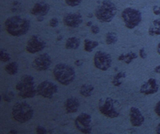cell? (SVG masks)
<instances>
[{
  "label": "cell",
  "mask_w": 160,
  "mask_h": 134,
  "mask_svg": "<svg viewBox=\"0 0 160 134\" xmlns=\"http://www.w3.org/2000/svg\"><path fill=\"white\" fill-rule=\"evenodd\" d=\"M118 60L119 61H124L125 60V54H121L119 56H118Z\"/></svg>",
  "instance_id": "obj_39"
},
{
  "label": "cell",
  "mask_w": 160,
  "mask_h": 134,
  "mask_svg": "<svg viewBox=\"0 0 160 134\" xmlns=\"http://www.w3.org/2000/svg\"><path fill=\"white\" fill-rule=\"evenodd\" d=\"M75 126L82 133L91 134L92 132V116L87 113H81L75 119Z\"/></svg>",
  "instance_id": "obj_8"
},
{
  "label": "cell",
  "mask_w": 160,
  "mask_h": 134,
  "mask_svg": "<svg viewBox=\"0 0 160 134\" xmlns=\"http://www.w3.org/2000/svg\"><path fill=\"white\" fill-rule=\"evenodd\" d=\"M64 107L67 114L77 113L80 107V101L76 97H70L64 102Z\"/></svg>",
  "instance_id": "obj_17"
},
{
  "label": "cell",
  "mask_w": 160,
  "mask_h": 134,
  "mask_svg": "<svg viewBox=\"0 0 160 134\" xmlns=\"http://www.w3.org/2000/svg\"><path fill=\"white\" fill-rule=\"evenodd\" d=\"M157 52L158 53V55H160V42L158 44V46H157Z\"/></svg>",
  "instance_id": "obj_40"
},
{
  "label": "cell",
  "mask_w": 160,
  "mask_h": 134,
  "mask_svg": "<svg viewBox=\"0 0 160 134\" xmlns=\"http://www.w3.org/2000/svg\"><path fill=\"white\" fill-rule=\"evenodd\" d=\"M86 25H87V26H92V23L91 22H89V23H87V24H86Z\"/></svg>",
  "instance_id": "obj_43"
},
{
  "label": "cell",
  "mask_w": 160,
  "mask_h": 134,
  "mask_svg": "<svg viewBox=\"0 0 160 134\" xmlns=\"http://www.w3.org/2000/svg\"><path fill=\"white\" fill-rule=\"evenodd\" d=\"M105 134H113V133H105Z\"/></svg>",
  "instance_id": "obj_44"
},
{
  "label": "cell",
  "mask_w": 160,
  "mask_h": 134,
  "mask_svg": "<svg viewBox=\"0 0 160 134\" xmlns=\"http://www.w3.org/2000/svg\"><path fill=\"white\" fill-rule=\"evenodd\" d=\"M43 19H44V16H37V20H38V22H42Z\"/></svg>",
  "instance_id": "obj_42"
},
{
  "label": "cell",
  "mask_w": 160,
  "mask_h": 134,
  "mask_svg": "<svg viewBox=\"0 0 160 134\" xmlns=\"http://www.w3.org/2000/svg\"><path fill=\"white\" fill-rule=\"evenodd\" d=\"M153 24H160V19H157L153 21Z\"/></svg>",
  "instance_id": "obj_41"
},
{
  "label": "cell",
  "mask_w": 160,
  "mask_h": 134,
  "mask_svg": "<svg viewBox=\"0 0 160 134\" xmlns=\"http://www.w3.org/2000/svg\"><path fill=\"white\" fill-rule=\"evenodd\" d=\"M154 110L155 113H156L158 116H160V100L158 102H157V104H156V105H155L154 107Z\"/></svg>",
  "instance_id": "obj_32"
},
{
  "label": "cell",
  "mask_w": 160,
  "mask_h": 134,
  "mask_svg": "<svg viewBox=\"0 0 160 134\" xmlns=\"http://www.w3.org/2000/svg\"><path fill=\"white\" fill-rule=\"evenodd\" d=\"M154 72L156 73H160V64L159 65H158V66H156L154 69Z\"/></svg>",
  "instance_id": "obj_36"
},
{
  "label": "cell",
  "mask_w": 160,
  "mask_h": 134,
  "mask_svg": "<svg viewBox=\"0 0 160 134\" xmlns=\"http://www.w3.org/2000/svg\"><path fill=\"white\" fill-rule=\"evenodd\" d=\"M98 108L102 115L108 118H117L121 113V104L112 98L100 99Z\"/></svg>",
  "instance_id": "obj_5"
},
{
  "label": "cell",
  "mask_w": 160,
  "mask_h": 134,
  "mask_svg": "<svg viewBox=\"0 0 160 134\" xmlns=\"http://www.w3.org/2000/svg\"><path fill=\"white\" fill-rule=\"evenodd\" d=\"M53 76L59 83L68 86L75 81L76 72L73 66L65 63H60L53 68Z\"/></svg>",
  "instance_id": "obj_2"
},
{
  "label": "cell",
  "mask_w": 160,
  "mask_h": 134,
  "mask_svg": "<svg viewBox=\"0 0 160 134\" xmlns=\"http://www.w3.org/2000/svg\"><path fill=\"white\" fill-rule=\"evenodd\" d=\"M105 40H106V43L108 45H114L118 41V35L113 31H109L106 34Z\"/></svg>",
  "instance_id": "obj_23"
},
{
  "label": "cell",
  "mask_w": 160,
  "mask_h": 134,
  "mask_svg": "<svg viewBox=\"0 0 160 134\" xmlns=\"http://www.w3.org/2000/svg\"><path fill=\"white\" fill-rule=\"evenodd\" d=\"M83 1L84 0H64L66 5H68L69 6H71V7L79 6L80 4H82Z\"/></svg>",
  "instance_id": "obj_28"
},
{
  "label": "cell",
  "mask_w": 160,
  "mask_h": 134,
  "mask_svg": "<svg viewBox=\"0 0 160 134\" xmlns=\"http://www.w3.org/2000/svg\"><path fill=\"white\" fill-rule=\"evenodd\" d=\"M0 60L3 63H7L11 60V56L8 54L5 48H1L0 49Z\"/></svg>",
  "instance_id": "obj_25"
},
{
  "label": "cell",
  "mask_w": 160,
  "mask_h": 134,
  "mask_svg": "<svg viewBox=\"0 0 160 134\" xmlns=\"http://www.w3.org/2000/svg\"><path fill=\"white\" fill-rule=\"evenodd\" d=\"M139 55H140V56L142 57V59H145L147 57V53L145 51V48H141L140 49V52H139Z\"/></svg>",
  "instance_id": "obj_33"
},
{
  "label": "cell",
  "mask_w": 160,
  "mask_h": 134,
  "mask_svg": "<svg viewBox=\"0 0 160 134\" xmlns=\"http://www.w3.org/2000/svg\"><path fill=\"white\" fill-rule=\"evenodd\" d=\"M75 64H76L77 66H81V65L83 64V60H77V61L75 62Z\"/></svg>",
  "instance_id": "obj_35"
},
{
  "label": "cell",
  "mask_w": 160,
  "mask_h": 134,
  "mask_svg": "<svg viewBox=\"0 0 160 134\" xmlns=\"http://www.w3.org/2000/svg\"><path fill=\"white\" fill-rule=\"evenodd\" d=\"M156 133L160 134V122L157 125V127H156Z\"/></svg>",
  "instance_id": "obj_37"
},
{
  "label": "cell",
  "mask_w": 160,
  "mask_h": 134,
  "mask_svg": "<svg viewBox=\"0 0 160 134\" xmlns=\"http://www.w3.org/2000/svg\"><path fill=\"white\" fill-rule=\"evenodd\" d=\"M118 13V7L110 0H103L96 7L94 15L101 23H110Z\"/></svg>",
  "instance_id": "obj_3"
},
{
  "label": "cell",
  "mask_w": 160,
  "mask_h": 134,
  "mask_svg": "<svg viewBox=\"0 0 160 134\" xmlns=\"http://www.w3.org/2000/svg\"><path fill=\"white\" fill-rule=\"evenodd\" d=\"M159 89V84L154 78H149L141 86L140 92L144 95H153L156 94Z\"/></svg>",
  "instance_id": "obj_14"
},
{
  "label": "cell",
  "mask_w": 160,
  "mask_h": 134,
  "mask_svg": "<svg viewBox=\"0 0 160 134\" xmlns=\"http://www.w3.org/2000/svg\"><path fill=\"white\" fill-rule=\"evenodd\" d=\"M7 134H18V131L16 130H13V129H12V130H10Z\"/></svg>",
  "instance_id": "obj_38"
},
{
  "label": "cell",
  "mask_w": 160,
  "mask_h": 134,
  "mask_svg": "<svg viewBox=\"0 0 160 134\" xmlns=\"http://www.w3.org/2000/svg\"><path fill=\"white\" fill-rule=\"evenodd\" d=\"M126 77V72L124 71L118 72L117 74H115L112 79V84L115 87H120L123 83V80Z\"/></svg>",
  "instance_id": "obj_20"
},
{
  "label": "cell",
  "mask_w": 160,
  "mask_h": 134,
  "mask_svg": "<svg viewBox=\"0 0 160 134\" xmlns=\"http://www.w3.org/2000/svg\"><path fill=\"white\" fill-rule=\"evenodd\" d=\"M98 46H99L98 41L92 40H89V39H86L85 41H84V47H85V50L86 52H92Z\"/></svg>",
  "instance_id": "obj_22"
},
{
  "label": "cell",
  "mask_w": 160,
  "mask_h": 134,
  "mask_svg": "<svg viewBox=\"0 0 160 134\" xmlns=\"http://www.w3.org/2000/svg\"><path fill=\"white\" fill-rule=\"evenodd\" d=\"M58 92V86L53 82L44 81L37 86V94L45 99H52Z\"/></svg>",
  "instance_id": "obj_10"
},
{
  "label": "cell",
  "mask_w": 160,
  "mask_h": 134,
  "mask_svg": "<svg viewBox=\"0 0 160 134\" xmlns=\"http://www.w3.org/2000/svg\"><path fill=\"white\" fill-rule=\"evenodd\" d=\"M144 121L145 118L141 110L138 107L132 106L130 109V122L132 125L133 127H140L144 123Z\"/></svg>",
  "instance_id": "obj_15"
},
{
  "label": "cell",
  "mask_w": 160,
  "mask_h": 134,
  "mask_svg": "<svg viewBox=\"0 0 160 134\" xmlns=\"http://www.w3.org/2000/svg\"><path fill=\"white\" fill-rule=\"evenodd\" d=\"M49 25L51 27H52V28L57 27L58 25H59V20H58L57 18H52L51 20H50V22H49Z\"/></svg>",
  "instance_id": "obj_30"
},
{
  "label": "cell",
  "mask_w": 160,
  "mask_h": 134,
  "mask_svg": "<svg viewBox=\"0 0 160 134\" xmlns=\"http://www.w3.org/2000/svg\"><path fill=\"white\" fill-rule=\"evenodd\" d=\"M12 118L18 122L24 123L30 121L34 115V110L32 106L25 101L15 103L12 109Z\"/></svg>",
  "instance_id": "obj_6"
},
{
  "label": "cell",
  "mask_w": 160,
  "mask_h": 134,
  "mask_svg": "<svg viewBox=\"0 0 160 134\" xmlns=\"http://www.w3.org/2000/svg\"><path fill=\"white\" fill-rule=\"evenodd\" d=\"M136 58H137V54H136V53H127V54H125V60H124V62H125L126 64H131L132 62Z\"/></svg>",
  "instance_id": "obj_26"
},
{
  "label": "cell",
  "mask_w": 160,
  "mask_h": 134,
  "mask_svg": "<svg viewBox=\"0 0 160 134\" xmlns=\"http://www.w3.org/2000/svg\"><path fill=\"white\" fill-rule=\"evenodd\" d=\"M36 132H37V134H46L47 133V130H46V128H45L44 126L38 125V126L36 128Z\"/></svg>",
  "instance_id": "obj_29"
},
{
  "label": "cell",
  "mask_w": 160,
  "mask_h": 134,
  "mask_svg": "<svg viewBox=\"0 0 160 134\" xmlns=\"http://www.w3.org/2000/svg\"><path fill=\"white\" fill-rule=\"evenodd\" d=\"M46 47V41L43 40L38 35H32L27 42L26 50L30 54H37L44 50Z\"/></svg>",
  "instance_id": "obj_11"
},
{
  "label": "cell",
  "mask_w": 160,
  "mask_h": 134,
  "mask_svg": "<svg viewBox=\"0 0 160 134\" xmlns=\"http://www.w3.org/2000/svg\"><path fill=\"white\" fill-rule=\"evenodd\" d=\"M82 23L83 17L79 13H69L63 17V24L69 28H77Z\"/></svg>",
  "instance_id": "obj_13"
},
{
  "label": "cell",
  "mask_w": 160,
  "mask_h": 134,
  "mask_svg": "<svg viewBox=\"0 0 160 134\" xmlns=\"http://www.w3.org/2000/svg\"><path fill=\"white\" fill-rule=\"evenodd\" d=\"M13 98H14V94L12 91H6L3 93V95H1V99H3V100L6 102H11Z\"/></svg>",
  "instance_id": "obj_27"
},
{
  "label": "cell",
  "mask_w": 160,
  "mask_h": 134,
  "mask_svg": "<svg viewBox=\"0 0 160 134\" xmlns=\"http://www.w3.org/2000/svg\"><path fill=\"white\" fill-rule=\"evenodd\" d=\"M80 44H81L80 39L77 37H70L66 40L65 47L67 49H78L80 47Z\"/></svg>",
  "instance_id": "obj_18"
},
{
  "label": "cell",
  "mask_w": 160,
  "mask_h": 134,
  "mask_svg": "<svg viewBox=\"0 0 160 134\" xmlns=\"http://www.w3.org/2000/svg\"><path fill=\"white\" fill-rule=\"evenodd\" d=\"M50 11V6L46 2H38L36 3L32 9L30 10V13L35 16H46Z\"/></svg>",
  "instance_id": "obj_16"
},
{
  "label": "cell",
  "mask_w": 160,
  "mask_h": 134,
  "mask_svg": "<svg viewBox=\"0 0 160 134\" xmlns=\"http://www.w3.org/2000/svg\"><path fill=\"white\" fill-rule=\"evenodd\" d=\"M19 97L22 99H32L37 94V87L35 85L34 78L31 75H23L20 82L15 86Z\"/></svg>",
  "instance_id": "obj_4"
},
{
  "label": "cell",
  "mask_w": 160,
  "mask_h": 134,
  "mask_svg": "<svg viewBox=\"0 0 160 134\" xmlns=\"http://www.w3.org/2000/svg\"><path fill=\"white\" fill-rule=\"evenodd\" d=\"M5 71L9 75H16L19 71V64L16 62H11L5 66Z\"/></svg>",
  "instance_id": "obj_21"
},
{
  "label": "cell",
  "mask_w": 160,
  "mask_h": 134,
  "mask_svg": "<svg viewBox=\"0 0 160 134\" xmlns=\"http://www.w3.org/2000/svg\"><path fill=\"white\" fill-rule=\"evenodd\" d=\"M124 24L127 29H132L137 27L142 20V15L141 11L133 7H126L121 13Z\"/></svg>",
  "instance_id": "obj_7"
},
{
  "label": "cell",
  "mask_w": 160,
  "mask_h": 134,
  "mask_svg": "<svg viewBox=\"0 0 160 134\" xmlns=\"http://www.w3.org/2000/svg\"><path fill=\"white\" fill-rule=\"evenodd\" d=\"M152 11L154 13V14L156 15H160V6H154L152 8Z\"/></svg>",
  "instance_id": "obj_34"
},
{
  "label": "cell",
  "mask_w": 160,
  "mask_h": 134,
  "mask_svg": "<svg viewBox=\"0 0 160 134\" xmlns=\"http://www.w3.org/2000/svg\"><path fill=\"white\" fill-rule=\"evenodd\" d=\"M93 64L99 70L108 71L111 67V64H112L111 56L108 53L99 50L94 54Z\"/></svg>",
  "instance_id": "obj_9"
},
{
  "label": "cell",
  "mask_w": 160,
  "mask_h": 134,
  "mask_svg": "<svg viewBox=\"0 0 160 134\" xmlns=\"http://www.w3.org/2000/svg\"><path fill=\"white\" fill-rule=\"evenodd\" d=\"M91 31L92 34H98L100 32V28L98 25H92L91 26Z\"/></svg>",
  "instance_id": "obj_31"
},
{
  "label": "cell",
  "mask_w": 160,
  "mask_h": 134,
  "mask_svg": "<svg viewBox=\"0 0 160 134\" xmlns=\"http://www.w3.org/2000/svg\"><path fill=\"white\" fill-rule=\"evenodd\" d=\"M149 36H158L160 35V24H152L149 28Z\"/></svg>",
  "instance_id": "obj_24"
},
{
  "label": "cell",
  "mask_w": 160,
  "mask_h": 134,
  "mask_svg": "<svg viewBox=\"0 0 160 134\" xmlns=\"http://www.w3.org/2000/svg\"><path fill=\"white\" fill-rule=\"evenodd\" d=\"M93 90H94V86H93V85L86 83V84H83V85L80 87L79 92L83 97H85V98H89V97H91L92 95Z\"/></svg>",
  "instance_id": "obj_19"
},
{
  "label": "cell",
  "mask_w": 160,
  "mask_h": 134,
  "mask_svg": "<svg viewBox=\"0 0 160 134\" xmlns=\"http://www.w3.org/2000/svg\"><path fill=\"white\" fill-rule=\"evenodd\" d=\"M52 63V61L50 55L48 53H43L34 59L32 63V66L35 70H37L38 72H44L50 68Z\"/></svg>",
  "instance_id": "obj_12"
},
{
  "label": "cell",
  "mask_w": 160,
  "mask_h": 134,
  "mask_svg": "<svg viewBox=\"0 0 160 134\" xmlns=\"http://www.w3.org/2000/svg\"><path fill=\"white\" fill-rule=\"evenodd\" d=\"M5 27L8 34L12 37H21L28 33L30 29V22L20 15H13L6 19Z\"/></svg>",
  "instance_id": "obj_1"
}]
</instances>
